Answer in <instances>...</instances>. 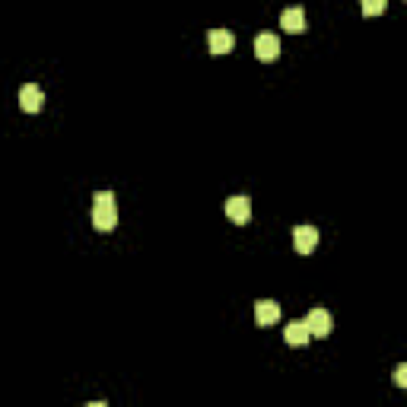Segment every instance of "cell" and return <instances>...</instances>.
<instances>
[{"instance_id":"obj_1","label":"cell","mask_w":407,"mask_h":407,"mask_svg":"<svg viewBox=\"0 0 407 407\" xmlns=\"http://www.w3.org/2000/svg\"><path fill=\"white\" fill-rule=\"evenodd\" d=\"M118 223V207H114L112 191H95L93 194V226L99 232H112Z\"/></svg>"},{"instance_id":"obj_10","label":"cell","mask_w":407,"mask_h":407,"mask_svg":"<svg viewBox=\"0 0 407 407\" xmlns=\"http://www.w3.org/2000/svg\"><path fill=\"white\" fill-rule=\"evenodd\" d=\"M309 328H305V322H290L283 328V341L290 343V347H302V343H309Z\"/></svg>"},{"instance_id":"obj_4","label":"cell","mask_w":407,"mask_h":407,"mask_svg":"<svg viewBox=\"0 0 407 407\" xmlns=\"http://www.w3.org/2000/svg\"><path fill=\"white\" fill-rule=\"evenodd\" d=\"M318 245V229L315 226H296L293 229V248L299 254H312Z\"/></svg>"},{"instance_id":"obj_5","label":"cell","mask_w":407,"mask_h":407,"mask_svg":"<svg viewBox=\"0 0 407 407\" xmlns=\"http://www.w3.org/2000/svg\"><path fill=\"white\" fill-rule=\"evenodd\" d=\"M207 45H210V54H229L235 48V35L229 29H210Z\"/></svg>"},{"instance_id":"obj_2","label":"cell","mask_w":407,"mask_h":407,"mask_svg":"<svg viewBox=\"0 0 407 407\" xmlns=\"http://www.w3.org/2000/svg\"><path fill=\"white\" fill-rule=\"evenodd\" d=\"M280 38L273 35V32H261L258 38H254V57L258 61H277L280 57Z\"/></svg>"},{"instance_id":"obj_3","label":"cell","mask_w":407,"mask_h":407,"mask_svg":"<svg viewBox=\"0 0 407 407\" xmlns=\"http://www.w3.org/2000/svg\"><path fill=\"white\" fill-rule=\"evenodd\" d=\"M223 210H226V216H229V220H232V223H239V226H245V223L252 220V201H248L245 194H235V197H229V201H226V207H223Z\"/></svg>"},{"instance_id":"obj_8","label":"cell","mask_w":407,"mask_h":407,"mask_svg":"<svg viewBox=\"0 0 407 407\" xmlns=\"http://www.w3.org/2000/svg\"><path fill=\"white\" fill-rule=\"evenodd\" d=\"M280 25H283V32H290V35H302L305 32V13L299 10V6H290V10L280 13Z\"/></svg>"},{"instance_id":"obj_12","label":"cell","mask_w":407,"mask_h":407,"mask_svg":"<svg viewBox=\"0 0 407 407\" xmlns=\"http://www.w3.org/2000/svg\"><path fill=\"white\" fill-rule=\"evenodd\" d=\"M394 385H398V388H407V366H398V369H394Z\"/></svg>"},{"instance_id":"obj_11","label":"cell","mask_w":407,"mask_h":407,"mask_svg":"<svg viewBox=\"0 0 407 407\" xmlns=\"http://www.w3.org/2000/svg\"><path fill=\"white\" fill-rule=\"evenodd\" d=\"M388 0H362V16H382Z\"/></svg>"},{"instance_id":"obj_9","label":"cell","mask_w":407,"mask_h":407,"mask_svg":"<svg viewBox=\"0 0 407 407\" xmlns=\"http://www.w3.org/2000/svg\"><path fill=\"white\" fill-rule=\"evenodd\" d=\"M254 322L264 324V328L280 322V305L273 302V299H258V302H254Z\"/></svg>"},{"instance_id":"obj_7","label":"cell","mask_w":407,"mask_h":407,"mask_svg":"<svg viewBox=\"0 0 407 407\" xmlns=\"http://www.w3.org/2000/svg\"><path fill=\"white\" fill-rule=\"evenodd\" d=\"M42 102H45V95H42V89H38L35 83H25V86L19 89V108H23V112L35 114L38 108H42Z\"/></svg>"},{"instance_id":"obj_6","label":"cell","mask_w":407,"mask_h":407,"mask_svg":"<svg viewBox=\"0 0 407 407\" xmlns=\"http://www.w3.org/2000/svg\"><path fill=\"white\" fill-rule=\"evenodd\" d=\"M305 328H309L312 337H328L331 334V315L324 309H312L305 315Z\"/></svg>"}]
</instances>
